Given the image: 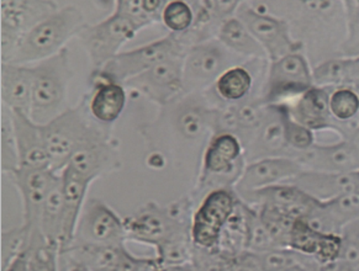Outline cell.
<instances>
[{
    "instance_id": "obj_42",
    "label": "cell",
    "mask_w": 359,
    "mask_h": 271,
    "mask_svg": "<svg viewBox=\"0 0 359 271\" xmlns=\"http://www.w3.org/2000/svg\"><path fill=\"white\" fill-rule=\"evenodd\" d=\"M24 32L15 27L0 24V56L3 63H11L20 47Z\"/></svg>"
},
{
    "instance_id": "obj_47",
    "label": "cell",
    "mask_w": 359,
    "mask_h": 271,
    "mask_svg": "<svg viewBox=\"0 0 359 271\" xmlns=\"http://www.w3.org/2000/svg\"><path fill=\"white\" fill-rule=\"evenodd\" d=\"M159 271H198L193 263L183 264V265L167 266V267H161Z\"/></svg>"
},
{
    "instance_id": "obj_10",
    "label": "cell",
    "mask_w": 359,
    "mask_h": 271,
    "mask_svg": "<svg viewBox=\"0 0 359 271\" xmlns=\"http://www.w3.org/2000/svg\"><path fill=\"white\" fill-rule=\"evenodd\" d=\"M233 188H217L208 191L191 218V241L201 251H219L221 233L238 204Z\"/></svg>"
},
{
    "instance_id": "obj_15",
    "label": "cell",
    "mask_w": 359,
    "mask_h": 271,
    "mask_svg": "<svg viewBox=\"0 0 359 271\" xmlns=\"http://www.w3.org/2000/svg\"><path fill=\"white\" fill-rule=\"evenodd\" d=\"M8 175L21 196L24 210L22 225L30 232H41L42 210L61 173H57L51 167L20 165Z\"/></svg>"
},
{
    "instance_id": "obj_43",
    "label": "cell",
    "mask_w": 359,
    "mask_h": 271,
    "mask_svg": "<svg viewBox=\"0 0 359 271\" xmlns=\"http://www.w3.org/2000/svg\"><path fill=\"white\" fill-rule=\"evenodd\" d=\"M114 13H118L134 20L142 29L154 24V20L142 9V0H116Z\"/></svg>"
},
{
    "instance_id": "obj_39",
    "label": "cell",
    "mask_w": 359,
    "mask_h": 271,
    "mask_svg": "<svg viewBox=\"0 0 359 271\" xmlns=\"http://www.w3.org/2000/svg\"><path fill=\"white\" fill-rule=\"evenodd\" d=\"M30 238L31 232L24 225L1 232V269L27 249Z\"/></svg>"
},
{
    "instance_id": "obj_12",
    "label": "cell",
    "mask_w": 359,
    "mask_h": 271,
    "mask_svg": "<svg viewBox=\"0 0 359 271\" xmlns=\"http://www.w3.org/2000/svg\"><path fill=\"white\" fill-rule=\"evenodd\" d=\"M69 266H81L88 271H159L157 258H139L118 246H81L73 244L60 253Z\"/></svg>"
},
{
    "instance_id": "obj_33",
    "label": "cell",
    "mask_w": 359,
    "mask_h": 271,
    "mask_svg": "<svg viewBox=\"0 0 359 271\" xmlns=\"http://www.w3.org/2000/svg\"><path fill=\"white\" fill-rule=\"evenodd\" d=\"M40 230L50 246L60 251L63 230V188L62 174L52 186L42 210Z\"/></svg>"
},
{
    "instance_id": "obj_28",
    "label": "cell",
    "mask_w": 359,
    "mask_h": 271,
    "mask_svg": "<svg viewBox=\"0 0 359 271\" xmlns=\"http://www.w3.org/2000/svg\"><path fill=\"white\" fill-rule=\"evenodd\" d=\"M92 92L88 95V106L92 118L104 126L115 123L123 113L128 102L126 89L120 83L92 79Z\"/></svg>"
},
{
    "instance_id": "obj_26",
    "label": "cell",
    "mask_w": 359,
    "mask_h": 271,
    "mask_svg": "<svg viewBox=\"0 0 359 271\" xmlns=\"http://www.w3.org/2000/svg\"><path fill=\"white\" fill-rule=\"evenodd\" d=\"M34 87L32 66L3 63L0 64V95L6 109L20 110L30 115Z\"/></svg>"
},
{
    "instance_id": "obj_32",
    "label": "cell",
    "mask_w": 359,
    "mask_h": 271,
    "mask_svg": "<svg viewBox=\"0 0 359 271\" xmlns=\"http://www.w3.org/2000/svg\"><path fill=\"white\" fill-rule=\"evenodd\" d=\"M216 39L238 56L250 60H268L266 51L237 16L224 21Z\"/></svg>"
},
{
    "instance_id": "obj_45",
    "label": "cell",
    "mask_w": 359,
    "mask_h": 271,
    "mask_svg": "<svg viewBox=\"0 0 359 271\" xmlns=\"http://www.w3.org/2000/svg\"><path fill=\"white\" fill-rule=\"evenodd\" d=\"M242 3H243V0H214L217 20L222 24L224 21L236 16L237 11Z\"/></svg>"
},
{
    "instance_id": "obj_20",
    "label": "cell",
    "mask_w": 359,
    "mask_h": 271,
    "mask_svg": "<svg viewBox=\"0 0 359 271\" xmlns=\"http://www.w3.org/2000/svg\"><path fill=\"white\" fill-rule=\"evenodd\" d=\"M68 165L87 179L94 181L102 175L120 168L121 159L118 146L105 131L79 147Z\"/></svg>"
},
{
    "instance_id": "obj_18",
    "label": "cell",
    "mask_w": 359,
    "mask_h": 271,
    "mask_svg": "<svg viewBox=\"0 0 359 271\" xmlns=\"http://www.w3.org/2000/svg\"><path fill=\"white\" fill-rule=\"evenodd\" d=\"M273 157L292 158V149L287 144L285 134L284 108L282 105H267L261 126L245 148L246 163Z\"/></svg>"
},
{
    "instance_id": "obj_5",
    "label": "cell",
    "mask_w": 359,
    "mask_h": 271,
    "mask_svg": "<svg viewBox=\"0 0 359 271\" xmlns=\"http://www.w3.org/2000/svg\"><path fill=\"white\" fill-rule=\"evenodd\" d=\"M191 201L182 200L172 205L149 202L125 218L128 241L154 246V251L184 233H191Z\"/></svg>"
},
{
    "instance_id": "obj_22",
    "label": "cell",
    "mask_w": 359,
    "mask_h": 271,
    "mask_svg": "<svg viewBox=\"0 0 359 271\" xmlns=\"http://www.w3.org/2000/svg\"><path fill=\"white\" fill-rule=\"evenodd\" d=\"M289 248L302 256H311L318 265H326L339 260L342 235L323 233L313 228L305 218H297L290 232Z\"/></svg>"
},
{
    "instance_id": "obj_46",
    "label": "cell",
    "mask_w": 359,
    "mask_h": 271,
    "mask_svg": "<svg viewBox=\"0 0 359 271\" xmlns=\"http://www.w3.org/2000/svg\"><path fill=\"white\" fill-rule=\"evenodd\" d=\"M168 1L170 0H142V9L154 22H159Z\"/></svg>"
},
{
    "instance_id": "obj_4",
    "label": "cell",
    "mask_w": 359,
    "mask_h": 271,
    "mask_svg": "<svg viewBox=\"0 0 359 271\" xmlns=\"http://www.w3.org/2000/svg\"><path fill=\"white\" fill-rule=\"evenodd\" d=\"M34 87L30 118L37 125H45L65 113L67 106L68 87L73 77L68 48L32 66Z\"/></svg>"
},
{
    "instance_id": "obj_21",
    "label": "cell",
    "mask_w": 359,
    "mask_h": 271,
    "mask_svg": "<svg viewBox=\"0 0 359 271\" xmlns=\"http://www.w3.org/2000/svg\"><path fill=\"white\" fill-rule=\"evenodd\" d=\"M292 158L309 170L348 173L359 168V147L351 139L336 144H315L311 148L294 154Z\"/></svg>"
},
{
    "instance_id": "obj_48",
    "label": "cell",
    "mask_w": 359,
    "mask_h": 271,
    "mask_svg": "<svg viewBox=\"0 0 359 271\" xmlns=\"http://www.w3.org/2000/svg\"><path fill=\"white\" fill-rule=\"evenodd\" d=\"M285 271H315L313 267H310L308 265H304L303 263L302 264H297V265L292 266V267H289Z\"/></svg>"
},
{
    "instance_id": "obj_34",
    "label": "cell",
    "mask_w": 359,
    "mask_h": 271,
    "mask_svg": "<svg viewBox=\"0 0 359 271\" xmlns=\"http://www.w3.org/2000/svg\"><path fill=\"white\" fill-rule=\"evenodd\" d=\"M300 256L289 248H276L266 251H245L241 261L248 271H285L303 263Z\"/></svg>"
},
{
    "instance_id": "obj_40",
    "label": "cell",
    "mask_w": 359,
    "mask_h": 271,
    "mask_svg": "<svg viewBox=\"0 0 359 271\" xmlns=\"http://www.w3.org/2000/svg\"><path fill=\"white\" fill-rule=\"evenodd\" d=\"M283 108H284V120H285V134H287V144L292 149V158L294 154L311 148L313 144H316V137L313 130L294 121L285 106Z\"/></svg>"
},
{
    "instance_id": "obj_14",
    "label": "cell",
    "mask_w": 359,
    "mask_h": 271,
    "mask_svg": "<svg viewBox=\"0 0 359 271\" xmlns=\"http://www.w3.org/2000/svg\"><path fill=\"white\" fill-rule=\"evenodd\" d=\"M126 241L125 218H121L102 200H88L71 246H118L125 244Z\"/></svg>"
},
{
    "instance_id": "obj_27",
    "label": "cell",
    "mask_w": 359,
    "mask_h": 271,
    "mask_svg": "<svg viewBox=\"0 0 359 271\" xmlns=\"http://www.w3.org/2000/svg\"><path fill=\"white\" fill-rule=\"evenodd\" d=\"M287 184L295 185L304 193L320 202L336 199L342 195L352 194L357 188L353 170L348 173H327L304 169Z\"/></svg>"
},
{
    "instance_id": "obj_50",
    "label": "cell",
    "mask_w": 359,
    "mask_h": 271,
    "mask_svg": "<svg viewBox=\"0 0 359 271\" xmlns=\"http://www.w3.org/2000/svg\"><path fill=\"white\" fill-rule=\"evenodd\" d=\"M184 1H187V3H189L190 6H193L195 3V0H184Z\"/></svg>"
},
{
    "instance_id": "obj_3",
    "label": "cell",
    "mask_w": 359,
    "mask_h": 271,
    "mask_svg": "<svg viewBox=\"0 0 359 271\" xmlns=\"http://www.w3.org/2000/svg\"><path fill=\"white\" fill-rule=\"evenodd\" d=\"M87 25L82 11L76 6L60 8L24 34L20 47L11 63L29 64L55 56Z\"/></svg>"
},
{
    "instance_id": "obj_11",
    "label": "cell",
    "mask_w": 359,
    "mask_h": 271,
    "mask_svg": "<svg viewBox=\"0 0 359 271\" xmlns=\"http://www.w3.org/2000/svg\"><path fill=\"white\" fill-rule=\"evenodd\" d=\"M140 30L142 27L137 22L113 13L97 24H87L77 39L87 52L93 71H97L118 55L121 47L131 41Z\"/></svg>"
},
{
    "instance_id": "obj_2",
    "label": "cell",
    "mask_w": 359,
    "mask_h": 271,
    "mask_svg": "<svg viewBox=\"0 0 359 271\" xmlns=\"http://www.w3.org/2000/svg\"><path fill=\"white\" fill-rule=\"evenodd\" d=\"M103 126L92 118L88 95L77 108H68L50 123L40 125L50 167L57 173H62L79 147L105 132Z\"/></svg>"
},
{
    "instance_id": "obj_44",
    "label": "cell",
    "mask_w": 359,
    "mask_h": 271,
    "mask_svg": "<svg viewBox=\"0 0 359 271\" xmlns=\"http://www.w3.org/2000/svg\"><path fill=\"white\" fill-rule=\"evenodd\" d=\"M341 56H359V14L347 19V36L341 47Z\"/></svg>"
},
{
    "instance_id": "obj_35",
    "label": "cell",
    "mask_w": 359,
    "mask_h": 271,
    "mask_svg": "<svg viewBox=\"0 0 359 271\" xmlns=\"http://www.w3.org/2000/svg\"><path fill=\"white\" fill-rule=\"evenodd\" d=\"M330 113L336 123H349L359 115V94L354 88H331Z\"/></svg>"
},
{
    "instance_id": "obj_37",
    "label": "cell",
    "mask_w": 359,
    "mask_h": 271,
    "mask_svg": "<svg viewBox=\"0 0 359 271\" xmlns=\"http://www.w3.org/2000/svg\"><path fill=\"white\" fill-rule=\"evenodd\" d=\"M243 204L246 212V251H266L278 248L259 214L246 202Z\"/></svg>"
},
{
    "instance_id": "obj_36",
    "label": "cell",
    "mask_w": 359,
    "mask_h": 271,
    "mask_svg": "<svg viewBox=\"0 0 359 271\" xmlns=\"http://www.w3.org/2000/svg\"><path fill=\"white\" fill-rule=\"evenodd\" d=\"M60 251L50 246L41 232L31 233L29 271H60Z\"/></svg>"
},
{
    "instance_id": "obj_6",
    "label": "cell",
    "mask_w": 359,
    "mask_h": 271,
    "mask_svg": "<svg viewBox=\"0 0 359 271\" xmlns=\"http://www.w3.org/2000/svg\"><path fill=\"white\" fill-rule=\"evenodd\" d=\"M246 62L248 61L229 50L216 37L195 43L185 53L184 94L210 90L226 71Z\"/></svg>"
},
{
    "instance_id": "obj_49",
    "label": "cell",
    "mask_w": 359,
    "mask_h": 271,
    "mask_svg": "<svg viewBox=\"0 0 359 271\" xmlns=\"http://www.w3.org/2000/svg\"><path fill=\"white\" fill-rule=\"evenodd\" d=\"M68 271H88L87 269H84V267H81V266H71L69 267V270Z\"/></svg>"
},
{
    "instance_id": "obj_13",
    "label": "cell",
    "mask_w": 359,
    "mask_h": 271,
    "mask_svg": "<svg viewBox=\"0 0 359 271\" xmlns=\"http://www.w3.org/2000/svg\"><path fill=\"white\" fill-rule=\"evenodd\" d=\"M236 16L263 47L268 61H276L292 52H304L303 45L294 39L290 26L282 18L261 11L248 1L242 3Z\"/></svg>"
},
{
    "instance_id": "obj_17",
    "label": "cell",
    "mask_w": 359,
    "mask_h": 271,
    "mask_svg": "<svg viewBox=\"0 0 359 271\" xmlns=\"http://www.w3.org/2000/svg\"><path fill=\"white\" fill-rule=\"evenodd\" d=\"M303 170V165L290 157L258 159L246 164L233 189L240 195L272 185L287 184Z\"/></svg>"
},
{
    "instance_id": "obj_25",
    "label": "cell",
    "mask_w": 359,
    "mask_h": 271,
    "mask_svg": "<svg viewBox=\"0 0 359 271\" xmlns=\"http://www.w3.org/2000/svg\"><path fill=\"white\" fill-rule=\"evenodd\" d=\"M11 118L19 155V167H50V159L42 139L40 125L20 110L6 109Z\"/></svg>"
},
{
    "instance_id": "obj_7",
    "label": "cell",
    "mask_w": 359,
    "mask_h": 271,
    "mask_svg": "<svg viewBox=\"0 0 359 271\" xmlns=\"http://www.w3.org/2000/svg\"><path fill=\"white\" fill-rule=\"evenodd\" d=\"M187 51L188 47L185 46L180 36L170 34L168 36L139 48L120 52L103 68L93 71L90 79H103L125 84L131 78L137 77L161 62L172 57L185 56Z\"/></svg>"
},
{
    "instance_id": "obj_41",
    "label": "cell",
    "mask_w": 359,
    "mask_h": 271,
    "mask_svg": "<svg viewBox=\"0 0 359 271\" xmlns=\"http://www.w3.org/2000/svg\"><path fill=\"white\" fill-rule=\"evenodd\" d=\"M18 167L19 155L16 149L15 137L9 113L6 111V118L4 115L1 118V170L8 175Z\"/></svg>"
},
{
    "instance_id": "obj_31",
    "label": "cell",
    "mask_w": 359,
    "mask_h": 271,
    "mask_svg": "<svg viewBox=\"0 0 359 271\" xmlns=\"http://www.w3.org/2000/svg\"><path fill=\"white\" fill-rule=\"evenodd\" d=\"M315 85L325 88L351 87L359 84V56H339L313 67Z\"/></svg>"
},
{
    "instance_id": "obj_29",
    "label": "cell",
    "mask_w": 359,
    "mask_h": 271,
    "mask_svg": "<svg viewBox=\"0 0 359 271\" xmlns=\"http://www.w3.org/2000/svg\"><path fill=\"white\" fill-rule=\"evenodd\" d=\"M58 9L55 0H0V24L25 34Z\"/></svg>"
},
{
    "instance_id": "obj_38",
    "label": "cell",
    "mask_w": 359,
    "mask_h": 271,
    "mask_svg": "<svg viewBox=\"0 0 359 271\" xmlns=\"http://www.w3.org/2000/svg\"><path fill=\"white\" fill-rule=\"evenodd\" d=\"M161 22L170 34L182 35L189 31L194 24V11L184 0H170L162 13Z\"/></svg>"
},
{
    "instance_id": "obj_16",
    "label": "cell",
    "mask_w": 359,
    "mask_h": 271,
    "mask_svg": "<svg viewBox=\"0 0 359 271\" xmlns=\"http://www.w3.org/2000/svg\"><path fill=\"white\" fill-rule=\"evenodd\" d=\"M184 57H172L161 62L123 85L133 88L152 103L165 108L184 94Z\"/></svg>"
},
{
    "instance_id": "obj_1",
    "label": "cell",
    "mask_w": 359,
    "mask_h": 271,
    "mask_svg": "<svg viewBox=\"0 0 359 271\" xmlns=\"http://www.w3.org/2000/svg\"><path fill=\"white\" fill-rule=\"evenodd\" d=\"M261 11L287 21L292 36L300 42L306 55L309 46L320 51V63L341 56V47L347 36V15L341 0H255Z\"/></svg>"
},
{
    "instance_id": "obj_52",
    "label": "cell",
    "mask_w": 359,
    "mask_h": 271,
    "mask_svg": "<svg viewBox=\"0 0 359 271\" xmlns=\"http://www.w3.org/2000/svg\"><path fill=\"white\" fill-rule=\"evenodd\" d=\"M354 89H355V90H357V92H358L359 94V84L358 85H357V87L354 88Z\"/></svg>"
},
{
    "instance_id": "obj_8",
    "label": "cell",
    "mask_w": 359,
    "mask_h": 271,
    "mask_svg": "<svg viewBox=\"0 0 359 271\" xmlns=\"http://www.w3.org/2000/svg\"><path fill=\"white\" fill-rule=\"evenodd\" d=\"M246 164L241 139L232 133H214L203 154L199 190L233 188Z\"/></svg>"
},
{
    "instance_id": "obj_9",
    "label": "cell",
    "mask_w": 359,
    "mask_h": 271,
    "mask_svg": "<svg viewBox=\"0 0 359 271\" xmlns=\"http://www.w3.org/2000/svg\"><path fill=\"white\" fill-rule=\"evenodd\" d=\"M313 85L311 62L304 52H292L269 62L261 97L267 105H287Z\"/></svg>"
},
{
    "instance_id": "obj_24",
    "label": "cell",
    "mask_w": 359,
    "mask_h": 271,
    "mask_svg": "<svg viewBox=\"0 0 359 271\" xmlns=\"http://www.w3.org/2000/svg\"><path fill=\"white\" fill-rule=\"evenodd\" d=\"M62 188H63V230L60 253L67 249L74 239L78 221L81 218L86 205L88 190L92 180L77 173L67 165L62 170Z\"/></svg>"
},
{
    "instance_id": "obj_30",
    "label": "cell",
    "mask_w": 359,
    "mask_h": 271,
    "mask_svg": "<svg viewBox=\"0 0 359 271\" xmlns=\"http://www.w3.org/2000/svg\"><path fill=\"white\" fill-rule=\"evenodd\" d=\"M268 64L269 61L263 62L256 72H252L251 61L241 66L232 67L217 79L212 90L224 103H240L250 97L257 74L267 73Z\"/></svg>"
},
{
    "instance_id": "obj_19",
    "label": "cell",
    "mask_w": 359,
    "mask_h": 271,
    "mask_svg": "<svg viewBox=\"0 0 359 271\" xmlns=\"http://www.w3.org/2000/svg\"><path fill=\"white\" fill-rule=\"evenodd\" d=\"M238 195V194H237ZM253 207H271L282 211L294 218H305L320 204L310 195L292 184H278L238 195Z\"/></svg>"
},
{
    "instance_id": "obj_23",
    "label": "cell",
    "mask_w": 359,
    "mask_h": 271,
    "mask_svg": "<svg viewBox=\"0 0 359 271\" xmlns=\"http://www.w3.org/2000/svg\"><path fill=\"white\" fill-rule=\"evenodd\" d=\"M330 92L331 88L313 85L292 103L283 106H285L294 121L313 130V132L339 128L330 113Z\"/></svg>"
},
{
    "instance_id": "obj_51",
    "label": "cell",
    "mask_w": 359,
    "mask_h": 271,
    "mask_svg": "<svg viewBox=\"0 0 359 271\" xmlns=\"http://www.w3.org/2000/svg\"><path fill=\"white\" fill-rule=\"evenodd\" d=\"M354 194L359 195V186L357 188V189L354 190Z\"/></svg>"
}]
</instances>
